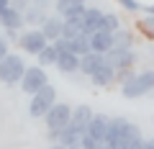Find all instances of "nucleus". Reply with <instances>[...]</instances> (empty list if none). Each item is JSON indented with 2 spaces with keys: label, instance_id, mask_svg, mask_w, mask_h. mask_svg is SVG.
<instances>
[{
  "label": "nucleus",
  "instance_id": "7ed1b4c3",
  "mask_svg": "<svg viewBox=\"0 0 154 149\" xmlns=\"http://www.w3.org/2000/svg\"><path fill=\"white\" fill-rule=\"evenodd\" d=\"M54 103H57V88L51 82H46L38 93L31 95V100H28V116L31 118H44L46 110H49Z\"/></svg>",
  "mask_w": 154,
  "mask_h": 149
},
{
  "label": "nucleus",
  "instance_id": "dca6fc26",
  "mask_svg": "<svg viewBox=\"0 0 154 149\" xmlns=\"http://www.w3.org/2000/svg\"><path fill=\"white\" fill-rule=\"evenodd\" d=\"M54 67L62 72V75H75V72H80V57L72 54V51H64V54L57 57Z\"/></svg>",
  "mask_w": 154,
  "mask_h": 149
},
{
  "label": "nucleus",
  "instance_id": "6e6552de",
  "mask_svg": "<svg viewBox=\"0 0 154 149\" xmlns=\"http://www.w3.org/2000/svg\"><path fill=\"white\" fill-rule=\"evenodd\" d=\"M103 57H105V62H108L113 70L134 67V64L139 62V57H136V51H134V49H121V46H113V49H108Z\"/></svg>",
  "mask_w": 154,
  "mask_h": 149
},
{
  "label": "nucleus",
  "instance_id": "6ab92c4d",
  "mask_svg": "<svg viewBox=\"0 0 154 149\" xmlns=\"http://www.w3.org/2000/svg\"><path fill=\"white\" fill-rule=\"evenodd\" d=\"M134 44H136V33H134L131 28L121 26L118 31L113 33V46H121V49H134Z\"/></svg>",
  "mask_w": 154,
  "mask_h": 149
},
{
  "label": "nucleus",
  "instance_id": "473e14b6",
  "mask_svg": "<svg viewBox=\"0 0 154 149\" xmlns=\"http://www.w3.org/2000/svg\"><path fill=\"white\" fill-rule=\"evenodd\" d=\"M46 149H67L64 144H51V147H46Z\"/></svg>",
  "mask_w": 154,
  "mask_h": 149
},
{
  "label": "nucleus",
  "instance_id": "2f4dec72",
  "mask_svg": "<svg viewBox=\"0 0 154 149\" xmlns=\"http://www.w3.org/2000/svg\"><path fill=\"white\" fill-rule=\"evenodd\" d=\"M5 8H11V0H0V13L5 11Z\"/></svg>",
  "mask_w": 154,
  "mask_h": 149
},
{
  "label": "nucleus",
  "instance_id": "423d86ee",
  "mask_svg": "<svg viewBox=\"0 0 154 149\" xmlns=\"http://www.w3.org/2000/svg\"><path fill=\"white\" fill-rule=\"evenodd\" d=\"M46 44H49V41H46V36L41 33V28H31V26H28V28H23L21 36H18V46H21V51H26V54H31V57H36Z\"/></svg>",
  "mask_w": 154,
  "mask_h": 149
},
{
  "label": "nucleus",
  "instance_id": "72a5a7b5",
  "mask_svg": "<svg viewBox=\"0 0 154 149\" xmlns=\"http://www.w3.org/2000/svg\"><path fill=\"white\" fill-rule=\"evenodd\" d=\"M67 149H85L82 144H72V147H67Z\"/></svg>",
  "mask_w": 154,
  "mask_h": 149
},
{
  "label": "nucleus",
  "instance_id": "9b49d317",
  "mask_svg": "<svg viewBox=\"0 0 154 149\" xmlns=\"http://www.w3.org/2000/svg\"><path fill=\"white\" fill-rule=\"evenodd\" d=\"M38 28H41V33L46 36V41H49V44H51V41H57V39L62 36V16H59V13L46 16V21L41 23Z\"/></svg>",
  "mask_w": 154,
  "mask_h": 149
},
{
  "label": "nucleus",
  "instance_id": "bb28decb",
  "mask_svg": "<svg viewBox=\"0 0 154 149\" xmlns=\"http://www.w3.org/2000/svg\"><path fill=\"white\" fill-rule=\"evenodd\" d=\"M80 144H82L85 149H100V147H103V141H98V139H93V136H90L88 131L82 134V139H80Z\"/></svg>",
  "mask_w": 154,
  "mask_h": 149
},
{
  "label": "nucleus",
  "instance_id": "cd10ccee",
  "mask_svg": "<svg viewBox=\"0 0 154 149\" xmlns=\"http://www.w3.org/2000/svg\"><path fill=\"white\" fill-rule=\"evenodd\" d=\"M116 3H118L123 11H128V13H139L141 11V3H139V0H116Z\"/></svg>",
  "mask_w": 154,
  "mask_h": 149
},
{
  "label": "nucleus",
  "instance_id": "f03ea898",
  "mask_svg": "<svg viewBox=\"0 0 154 149\" xmlns=\"http://www.w3.org/2000/svg\"><path fill=\"white\" fill-rule=\"evenodd\" d=\"M26 59H23L21 54H16V51H8L5 59L0 62V82L8 85V88H13V85L21 82L23 72H26Z\"/></svg>",
  "mask_w": 154,
  "mask_h": 149
},
{
  "label": "nucleus",
  "instance_id": "9d476101",
  "mask_svg": "<svg viewBox=\"0 0 154 149\" xmlns=\"http://www.w3.org/2000/svg\"><path fill=\"white\" fill-rule=\"evenodd\" d=\"M103 8H95V5H88V11L82 13V33H95L100 28V23H103Z\"/></svg>",
  "mask_w": 154,
  "mask_h": 149
},
{
  "label": "nucleus",
  "instance_id": "39448f33",
  "mask_svg": "<svg viewBox=\"0 0 154 149\" xmlns=\"http://www.w3.org/2000/svg\"><path fill=\"white\" fill-rule=\"evenodd\" d=\"M46 82H51L49 75H46V70H44V67H38V64H31V67H26V72H23V77H21V82H18V88L23 90V95H28V98H31V95L38 93Z\"/></svg>",
  "mask_w": 154,
  "mask_h": 149
},
{
  "label": "nucleus",
  "instance_id": "f3484780",
  "mask_svg": "<svg viewBox=\"0 0 154 149\" xmlns=\"http://www.w3.org/2000/svg\"><path fill=\"white\" fill-rule=\"evenodd\" d=\"M103 62H105L103 54H98V51H88V54L80 57V72H82L85 77H90V75H93V72L103 64Z\"/></svg>",
  "mask_w": 154,
  "mask_h": 149
},
{
  "label": "nucleus",
  "instance_id": "0eeeda50",
  "mask_svg": "<svg viewBox=\"0 0 154 149\" xmlns=\"http://www.w3.org/2000/svg\"><path fill=\"white\" fill-rule=\"evenodd\" d=\"M72 118V105L69 103H54L44 116V123H46V131H59L69 123Z\"/></svg>",
  "mask_w": 154,
  "mask_h": 149
},
{
  "label": "nucleus",
  "instance_id": "b1692460",
  "mask_svg": "<svg viewBox=\"0 0 154 149\" xmlns=\"http://www.w3.org/2000/svg\"><path fill=\"white\" fill-rule=\"evenodd\" d=\"M139 31H141L144 36H149V39H154V16L152 13H146V16L139 21Z\"/></svg>",
  "mask_w": 154,
  "mask_h": 149
},
{
  "label": "nucleus",
  "instance_id": "2eb2a0df",
  "mask_svg": "<svg viewBox=\"0 0 154 149\" xmlns=\"http://www.w3.org/2000/svg\"><path fill=\"white\" fill-rule=\"evenodd\" d=\"M46 16H49V13H46V8L36 5L33 0H31V5L23 11V21H26V26H31V28H38L41 23L46 21Z\"/></svg>",
  "mask_w": 154,
  "mask_h": 149
},
{
  "label": "nucleus",
  "instance_id": "f8f14e48",
  "mask_svg": "<svg viewBox=\"0 0 154 149\" xmlns=\"http://www.w3.org/2000/svg\"><path fill=\"white\" fill-rule=\"evenodd\" d=\"M108 49H113V33L98 28L95 33H90V51H98V54H105Z\"/></svg>",
  "mask_w": 154,
  "mask_h": 149
},
{
  "label": "nucleus",
  "instance_id": "20e7f679",
  "mask_svg": "<svg viewBox=\"0 0 154 149\" xmlns=\"http://www.w3.org/2000/svg\"><path fill=\"white\" fill-rule=\"evenodd\" d=\"M154 93V70H144V72H136V77L131 82L121 85V95L123 98H144V95Z\"/></svg>",
  "mask_w": 154,
  "mask_h": 149
},
{
  "label": "nucleus",
  "instance_id": "1a4fd4ad",
  "mask_svg": "<svg viewBox=\"0 0 154 149\" xmlns=\"http://www.w3.org/2000/svg\"><path fill=\"white\" fill-rule=\"evenodd\" d=\"M90 82H93L95 88H110V85H116V70L108 62H103V64L90 75Z\"/></svg>",
  "mask_w": 154,
  "mask_h": 149
},
{
  "label": "nucleus",
  "instance_id": "393cba45",
  "mask_svg": "<svg viewBox=\"0 0 154 149\" xmlns=\"http://www.w3.org/2000/svg\"><path fill=\"white\" fill-rule=\"evenodd\" d=\"M136 77V70L134 67H123V70H116V85H126Z\"/></svg>",
  "mask_w": 154,
  "mask_h": 149
},
{
  "label": "nucleus",
  "instance_id": "4468645a",
  "mask_svg": "<svg viewBox=\"0 0 154 149\" xmlns=\"http://www.w3.org/2000/svg\"><path fill=\"white\" fill-rule=\"evenodd\" d=\"M0 26L5 28H16V31H23V26H26V21H23V13L16 11V8H5V11L0 13Z\"/></svg>",
  "mask_w": 154,
  "mask_h": 149
},
{
  "label": "nucleus",
  "instance_id": "7c9ffc66",
  "mask_svg": "<svg viewBox=\"0 0 154 149\" xmlns=\"http://www.w3.org/2000/svg\"><path fill=\"white\" fill-rule=\"evenodd\" d=\"M31 5V0H11V8H16V11H26V8Z\"/></svg>",
  "mask_w": 154,
  "mask_h": 149
},
{
  "label": "nucleus",
  "instance_id": "c756f323",
  "mask_svg": "<svg viewBox=\"0 0 154 149\" xmlns=\"http://www.w3.org/2000/svg\"><path fill=\"white\" fill-rule=\"evenodd\" d=\"M11 51V41L5 39V36H0V62L5 59V54Z\"/></svg>",
  "mask_w": 154,
  "mask_h": 149
},
{
  "label": "nucleus",
  "instance_id": "aec40b11",
  "mask_svg": "<svg viewBox=\"0 0 154 149\" xmlns=\"http://www.w3.org/2000/svg\"><path fill=\"white\" fill-rule=\"evenodd\" d=\"M82 33V16L77 18H62V36L64 39H75Z\"/></svg>",
  "mask_w": 154,
  "mask_h": 149
},
{
  "label": "nucleus",
  "instance_id": "c9c22d12",
  "mask_svg": "<svg viewBox=\"0 0 154 149\" xmlns=\"http://www.w3.org/2000/svg\"><path fill=\"white\" fill-rule=\"evenodd\" d=\"M100 149H110V147H105V144H103V147H100Z\"/></svg>",
  "mask_w": 154,
  "mask_h": 149
},
{
  "label": "nucleus",
  "instance_id": "4be33fe9",
  "mask_svg": "<svg viewBox=\"0 0 154 149\" xmlns=\"http://www.w3.org/2000/svg\"><path fill=\"white\" fill-rule=\"evenodd\" d=\"M69 51L77 57H82L90 51V36L88 33H80V36H75V39H69Z\"/></svg>",
  "mask_w": 154,
  "mask_h": 149
},
{
  "label": "nucleus",
  "instance_id": "ddd939ff",
  "mask_svg": "<svg viewBox=\"0 0 154 149\" xmlns=\"http://www.w3.org/2000/svg\"><path fill=\"white\" fill-rule=\"evenodd\" d=\"M108 121L110 118L105 116V113H95L93 118H90V123H88V134L93 139H98V141H103L105 144V134H108Z\"/></svg>",
  "mask_w": 154,
  "mask_h": 149
},
{
  "label": "nucleus",
  "instance_id": "f257e3e1",
  "mask_svg": "<svg viewBox=\"0 0 154 149\" xmlns=\"http://www.w3.org/2000/svg\"><path fill=\"white\" fill-rule=\"evenodd\" d=\"M136 139H144L141 129L136 123H131L126 116H113L108 121V134H105V147L116 149L118 144H126V141H136Z\"/></svg>",
  "mask_w": 154,
  "mask_h": 149
},
{
  "label": "nucleus",
  "instance_id": "c85d7f7f",
  "mask_svg": "<svg viewBox=\"0 0 154 149\" xmlns=\"http://www.w3.org/2000/svg\"><path fill=\"white\" fill-rule=\"evenodd\" d=\"M54 44V49L59 51V54H64V51H69V39H64V36H59L57 41H51Z\"/></svg>",
  "mask_w": 154,
  "mask_h": 149
},
{
  "label": "nucleus",
  "instance_id": "412c9836",
  "mask_svg": "<svg viewBox=\"0 0 154 149\" xmlns=\"http://www.w3.org/2000/svg\"><path fill=\"white\" fill-rule=\"evenodd\" d=\"M57 57H59V51L54 49V44H46L44 49L36 54V64L44 67V70H46V67H54L57 64Z\"/></svg>",
  "mask_w": 154,
  "mask_h": 149
},
{
  "label": "nucleus",
  "instance_id": "5701e85b",
  "mask_svg": "<svg viewBox=\"0 0 154 149\" xmlns=\"http://www.w3.org/2000/svg\"><path fill=\"white\" fill-rule=\"evenodd\" d=\"M121 26H123V23H121V18L116 16V13H103V23H100V28H103V31L116 33Z\"/></svg>",
  "mask_w": 154,
  "mask_h": 149
},
{
  "label": "nucleus",
  "instance_id": "a211bd4d",
  "mask_svg": "<svg viewBox=\"0 0 154 149\" xmlns=\"http://www.w3.org/2000/svg\"><path fill=\"white\" fill-rule=\"evenodd\" d=\"M93 116H95V110L88 103H80V105H72V118L69 121L77 123V126H82V129H88V123H90Z\"/></svg>",
  "mask_w": 154,
  "mask_h": 149
},
{
  "label": "nucleus",
  "instance_id": "a878e982",
  "mask_svg": "<svg viewBox=\"0 0 154 149\" xmlns=\"http://www.w3.org/2000/svg\"><path fill=\"white\" fill-rule=\"evenodd\" d=\"M72 5H88V0H54V11L62 13L64 8H72Z\"/></svg>",
  "mask_w": 154,
  "mask_h": 149
},
{
  "label": "nucleus",
  "instance_id": "f704fd0d",
  "mask_svg": "<svg viewBox=\"0 0 154 149\" xmlns=\"http://www.w3.org/2000/svg\"><path fill=\"white\" fill-rule=\"evenodd\" d=\"M146 13H152V16H154V5H149V8H146Z\"/></svg>",
  "mask_w": 154,
  "mask_h": 149
}]
</instances>
